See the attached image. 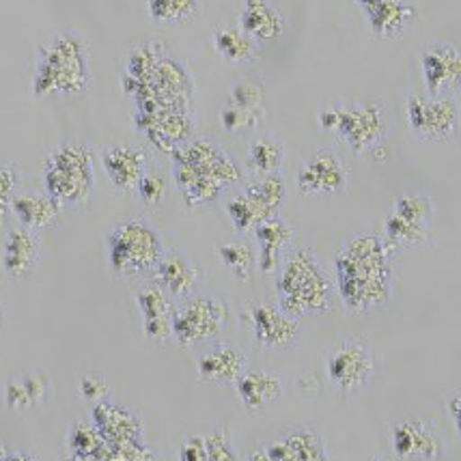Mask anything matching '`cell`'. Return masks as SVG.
Instances as JSON below:
<instances>
[{"instance_id":"obj_1","label":"cell","mask_w":461,"mask_h":461,"mask_svg":"<svg viewBox=\"0 0 461 461\" xmlns=\"http://www.w3.org/2000/svg\"><path fill=\"white\" fill-rule=\"evenodd\" d=\"M394 250L382 235L360 233L339 250L337 294L349 312L362 315L386 306L393 300Z\"/></svg>"},{"instance_id":"obj_2","label":"cell","mask_w":461,"mask_h":461,"mask_svg":"<svg viewBox=\"0 0 461 461\" xmlns=\"http://www.w3.org/2000/svg\"><path fill=\"white\" fill-rule=\"evenodd\" d=\"M173 179L188 207L210 205L241 179V168L216 142L207 139L188 140L171 153Z\"/></svg>"},{"instance_id":"obj_3","label":"cell","mask_w":461,"mask_h":461,"mask_svg":"<svg viewBox=\"0 0 461 461\" xmlns=\"http://www.w3.org/2000/svg\"><path fill=\"white\" fill-rule=\"evenodd\" d=\"M89 46L76 32H59L40 48L32 93L37 97H71L89 89Z\"/></svg>"},{"instance_id":"obj_4","label":"cell","mask_w":461,"mask_h":461,"mask_svg":"<svg viewBox=\"0 0 461 461\" xmlns=\"http://www.w3.org/2000/svg\"><path fill=\"white\" fill-rule=\"evenodd\" d=\"M278 306L291 317L323 315L334 306V285L315 252L295 249L283 259L276 278Z\"/></svg>"},{"instance_id":"obj_5","label":"cell","mask_w":461,"mask_h":461,"mask_svg":"<svg viewBox=\"0 0 461 461\" xmlns=\"http://www.w3.org/2000/svg\"><path fill=\"white\" fill-rule=\"evenodd\" d=\"M43 185L63 210L89 201L95 188L93 151L85 145H60L43 164Z\"/></svg>"},{"instance_id":"obj_6","label":"cell","mask_w":461,"mask_h":461,"mask_svg":"<svg viewBox=\"0 0 461 461\" xmlns=\"http://www.w3.org/2000/svg\"><path fill=\"white\" fill-rule=\"evenodd\" d=\"M164 255L167 252L160 233L142 218H128L114 224L108 235V263L117 276L153 272Z\"/></svg>"},{"instance_id":"obj_7","label":"cell","mask_w":461,"mask_h":461,"mask_svg":"<svg viewBox=\"0 0 461 461\" xmlns=\"http://www.w3.org/2000/svg\"><path fill=\"white\" fill-rule=\"evenodd\" d=\"M320 128L341 136L349 151L362 158L377 149L386 134V119H384L382 106L377 104L356 102L321 111Z\"/></svg>"},{"instance_id":"obj_8","label":"cell","mask_w":461,"mask_h":461,"mask_svg":"<svg viewBox=\"0 0 461 461\" xmlns=\"http://www.w3.org/2000/svg\"><path fill=\"white\" fill-rule=\"evenodd\" d=\"M229 323V304L213 295H196L173 311V339L181 348L210 343Z\"/></svg>"},{"instance_id":"obj_9","label":"cell","mask_w":461,"mask_h":461,"mask_svg":"<svg viewBox=\"0 0 461 461\" xmlns=\"http://www.w3.org/2000/svg\"><path fill=\"white\" fill-rule=\"evenodd\" d=\"M287 196V185L281 175L257 177L240 194L227 203V216L238 233H252L261 222L278 216Z\"/></svg>"},{"instance_id":"obj_10","label":"cell","mask_w":461,"mask_h":461,"mask_svg":"<svg viewBox=\"0 0 461 461\" xmlns=\"http://www.w3.org/2000/svg\"><path fill=\"white\" fill-rule=\"evenodd\" d=\"M408 125L416 139L425 142H447L461 123V108L453 95L414 93L405 104Z\"/></svg>"},{"instance_id":"obj_11","label":"cell","mask_w":461,"mask_h":461,"mask_svg":"<svg viewBox=\"0 0 461 461\" xmlns=\"http://www.w3.org/2000/svg\"><path fill=\"white\" fill-rule=\"evenodd\" d=\"M326 373L339 391L360 393L375 375V358L358 339H348L328 351Z\"/></svg>"},{"instance_id":"obj_12","label":"cell","mask_w":461,"mask_h":461,"mask_svg":"<svg viewBox=\"0 0 461 461\" xmlns=\"http://www.w3.org/2000/svg\"><path fill=\"white\" fill-rule=\"evenodd\" d=\"M249 321L252 339L257 345L266 349H287L298 343L300 321L291 317L281 306L266 304V302H252L244 311Z\"/></svg>"},{"instance_id":"obj_13","label":"cell","mask_w":461,"mask_h":461,"mask_svg":"<svg viewBox=\"0 0 461 461\" xmlns=\"http://www.w3.org/2000/svg\"><path fill=\"white\" fill-rule=\"evenodd\" d=\"M348 167L337 153L321 149L300 164L295 185L302 196H332L348 188Z\"/></svg>"},{"instance_id":"obj_14","label":"cell","mask_w":461,"mask_h":461,"mask_svg":"<svg viewBox=\"0 0 461 461\" xmlns=\"http://www.w3.org/2000/svg\"><path fill=\"white\" fill-rule=\"evenodd\" d=\"M420 69L429 95L461 91V50L453 43H431L420 52Z\"/></svg>"},{"instance_id":"obj_15","label":"cell","mask_w":461,"mask_h":461,"mask_svg":"<svg viewBox=\"0 0 461 461\" xmlns=\"http://www.w3.org/2000/svg\"><path fill=\"white\" fill-rule=\"evenodd\" d=\"M91 416L93 425L102 433L104 442L108 447L145 442V425H142V419L134 410L104 399V402L95 403Z\"/></svg>"},{"instance_id":"obj_16","label":"cell","mask_w":461,"mask_h":461,"mask_svg":"<svg viewBox=\"0 0 461 461\" xmlns=\"http://www.w3.org/2000/svg\"><path fill=\"white\" fill-rule=\"evenodd\" d=\"M393 451L399 459L433 461L440 457L442 444L433 429L420 419H403L391 427Z\"/></svg>"},{"instance_id":"obj_17","label":"cell","mask_w":461,"mask_h":461,"mask_svg":"<svg viewBox=\"0 0 461 461\" xmlns=\"http://www.w3.org/2000/svg\"><path fill=\"white\" fill-rule=\"evenodd\" d=\"M136 128H139L151 145L160 151H177L192 136V121L185 113H136Z\"/></svg>"},{"instance_id":"obj_18","label":"cell","mask_w":461,"mask_h":461,"mask_svg":"<svg viewBox=\"0 0 461 461\" xmlns=\"http://www.w3.org/2000/svg\"><path fill=\"white\" fill-rule=\"evenodd\" d=\"M136 306L142 315V332L156 343H167L173 339V300L158 285L142 287L136 294Z\"/></svg>"},{"instance_id":"obj_19","label":"cell","mask_w":461,"mask_h":461,"mask_svg":"<svg viewBox=\"0 0 461 461\" xmlns=\"http://www.w3.org/2000/svg\"><path fill=\"white\" fill-rule=\"evenodd\" d=\"M41 255V244L35 230L18 227L9 230L7 240L3 244L0 266L11 281H24L37 267Z\"/></svg>"},{"instance_id":"obj_20","label":"cell","mask_w":461,"mask_h":461,"mask_svg":"<svg viewBox=\"0 0 461 461\" xmlns=\"http://www.w3.org/2000/svg\"><path fill=\"white\" fill-rule=\"evenodd\" d=\"M246 354L230 343H216L196 358V373L203 382L235 384L246 373Z\"/></svg>"},{"instance_id":"obj_21","label":"cell","mask_w":461,"mask_h":461,"mask_svg":"<svg viewBox=\"0 0 461 461\" xmlns=\"http://www.w3.org/2000/svg\"><path fill=\"white\" fill-rule=\"evenodd\" d=\"M102 164L114 188L131 192L147 173V153L131 145H113L104 151Z\"/></svg>"},{"instance_id":"obj_22","label":"cell","mask_w":461,"mask_h":461,"mask_svg":"<svg viewBox=\"0 0 461 461\" xmlns=\"http://www.w3.org/2000/svg\"><path fill=\"white\" fill-rule=\"evenodd\" d=\"M377 37H399L416 18L410 0H356Z\"/></svg>"},{"instance_id":"obj_23","label":"cell","mask_w":461,"mask_h":461,"mask_svg":"<svg viewBox=\"0 0 461 461\" xmlns=\"http://www.w3.org/2000/svg\"><path fill=\"white\" fill-rule=\"evenodd\" d=\"M257 249H259V255H257V267H259L261 274H274L281 270L285 250L289 249V244L294 241V227L283 218L274 216L270 221L261 222L255 230Z\"/></svg>"},{"instance_id":"obj_24","label":"cell","mask_w":461,"mask_h":461,"mask_svg":"<svg viewBox=\"0 0 461 461\" xmlns=\"http://www.w3.org/2000/svg\"><path fill=\"white\" fill-rule=\"evenodd\" d=\"M153 281L171 298H190L201 281L199 267L179 252H168L153 267Z\"/></svg>"},{"instance_id":"obj_25","label":"cell","mask_w":461,"mask_h":461,"mask_svg":"<svg viewBox=\"0 0 461 461\" xmlns=\"http://www.w3.org/2000/svg\"><path fill=\"white\" fill-rule=\"evenodd\" d=\"M11 212L15 213L20 224L31 230H46L57 227L63 207L50 194L40 192H18L11 199Z\"/></svg>"},{"instance_id":"obj_26","label":"cell","mask_w":461,"mask_h":461,"mask_svg":"<svg viewBox=\"0 0 461 461\" xmlns=\"http://www.w3.org/2000/svg\"><path fill=\"white\" fill-rule=\"evenodd\" d=\"M285 384L281 375L267 369H252L235 382V391L249 411H261L266 405H270L281 399Z\"/></svg>"},{"instance_id":"obj_27","label":"cell","mask_w":461,"mask_h":461,"mask_svg":"<svg viewBox=\"0 0 461 461\" xmlns=\"http://www.w3.org/2000/svg\"><path fill=\"white\" fill-rule=\"evenodd\" d=\"M240 29L257 43L272 41L283 35L285 18L270 0H244L240 14Z\"/></svg>"},{"instance_id":"obj_28","label":"cell","mask_w":461,"mask_h":461,"mask_svg":"<svg viewBox=\"0 0 461 461\" xmlns=\"http://www.w3.org/2000/svg\"><path fill=\"white\" fill-rule=\"evenodd\" d=\"M274 461H328L323 438L312 429H295L267 447Z\"/></svg>"},{"instance_id":"obj_29","label":"cell","mask_w":461,"mask_h":461,"mask_svg":"<svg viewBox=\"0 0 461 461\" xmlns=\"http://www.w3.org/2000/svg\"><path fill=\"white\" fill-rule=\"evenodd\" d=\"M179 461H238V453L227 431H212L185 438L179 447Z\"/></svg>"},{"instance_id":"obj_30","label":"cell","mask_w":461,"mask_h":461,"mask_svg":"<svg viewBox=\"0 0 461 461\" xmlns=\"http://www.w3.org/2000/svg\"><path fill=\"white\" fill-rule=\"evenodd\" d=\"M213 48L229 63H249L259 54V43L246 35L240 26H222L213 32Z\"/></svg>"},{"instance_id":"obj_31","label":"cell","mask_w":461,"mask_h":461,"mask_svg":"<svg viewBox=\"0 0 461 461\" xmlns=\"http://www.w3.org/2000/svg\"><path fill=\"white\" fill-rule=\"evenodd\" d=\"M429 224L411 222L408 218L397 216L391 212L384 221V240L393 246L394 250L399 249H414L429 241Z\"/></svg>"},{"instance_id":"obj_32","label":"cell","mask_w":461,"mask_h":461,"mask_svg":"<svg viewBox=\"0 0 461 461\" xmlns=\"http://www.w3.org/2000/svg\"><path fill=\"white\" fill-rule=\"evenodd\" d=\"M46 391V380L37 373H31V375L14 377L5 386V402L11 410H31L43 402Z\"/></svg>"},{"instance_id":"obj_33","label":"cell","mask_w":461,"mask_h":461,"mask_svg":"<svg viewBox=\"0 0 461 461\" xmlns=\"http://www.w3.org/2000/svg\"><path fill=\"white\" fill-rule=\"evenodd\" d=\"M285 162V147L274 139H257L250 145L246 168L257 177L278 175Z\"/></svg>"},{"instance_id":"obj_34","label":"cell","mask_w":461,"mask_h":461,"mask_svg":"<svg viewBox=\"0 0 461 461\" xmlns=\"http://www.w3.org/2000/svg\"><path fill=\"white\" fill-rule=\"evenodd\" d=\"M218 259L222 261V266L233 274L235 281L249 283L252 278V272L257 267V257L249 244L244 241H229L216 249Z\"/></svg>"},{"instance_id":"obj_35","label":"cell","mask_w":461,"mask_h":461,"mask_svg":"<svg viewBox=\"0 0 461 461\" xmlns=\"http://www.w3.org/2000/svg\"><path fill=\"white\" fill-rule=\"evenodd\" d=\"M147 14L160 24H181L199 14V0H147Z\"/></svg>"},{"instance_id":"obj_36","label":"cell","mask_w":461,"mask_h":461,"mask_svg":"<svg viewBox=\"0 0 461 461\" xmlns=\"http://www.w3.org/2000/svg\"><path fill=\"white\" fill-rule=\"evenodd\" d=\"M160 43H140L134 50L130 52L128 59V80L131 82H145L151 76V71L156 69L158 60H160Z\"/></svg>"},{"instance_id":"obj_37","label":"cell","mask_w":461,"mask_h":461,"mask_svg":"<svg viewBox=\"0 0 461 461\" xmlns=\"http://www.w3.org/2000/svg\"><path fill=\"white\" fill-rule=\"evenodd\" d=\"M68 447L69 453H80V455H102L106 448L102 433L97 431L95 425L78 420L74 422V427L69 429L68 436Z\"/></svg>"},{"instance_id":"obj_38","label":"cell","mask_w":461,"mask_h":461,"mask_svg":"<svg viewBox=\"0 0 461 461\" xmlns=\"http://www.w3.org/2000/svg\"><path fill=\"white\" fill-rule=\"evenodd\" d=\"M263 117H266V111H263V108H244L230 102L224 104V108L221 111L222 128L230 131V134L255 130L263 121Z\"/></svg>"},{"instance_id":"obj_39","label":"cell","mask_w":461,"mask_h":461,"mask_svg":"<svg viewBox=\"0 0 461 461\" xmlns=\"http://www.w3.org/2000/svg\"><path fill=\"white\" fill-rule=\"evenodd\" d=\"M397 216L408 218L411 222L431 224L433 213H436V205L429 196L425 194H402L393 203V210Z\"/></svg>"},{"instance_id":"obj_40","label":"cell","mask_w":461,"mask_h":461,"mask_svg":"<svg viewBox=\"0 0 461 461\" xmlns=\"http://www.w3.org/2000/svg\"><path fill=\"white\" fill-rule=\"evenodd\" d=\"M104 461H158V455L145 442L134 444H117V447L104 448Z\"/></svg>"},{"instance_id":"obj_41","label":"cell","mask_w":461,"mask_h":461,"mask_svg":"<svg viewBox=\"0 0 461 461\" xmlns=\"http://www.w3.org/2000/svg\"><path fill=\"white\" fill-rule=\"evenodd\" d=\"M136 192H139L140 201L145 203V205L158 207L162 205L164 199H167L168 184L160 173H145L139 181V185H136Z\"/></svg>"},{"instance_id":"obj_42","label":"cell","mask_w":461,"mask_h":461,"mask_svg":"<svg viewBox=\"0 0 461 461\" xmlns=\"http://www.w3.org/2000/svg\"><path fill=\"white\" fill-rule=\"evenodd\" d=\"M230 104H238L244 108H263V89L257 82H240L233 86L229 97Z\"/></svg>"},{"instance_id":"obj_43","label":"cell","mask_w":461,"mask_h":461,"mask_svg":"<svg viewBox=\"0 0 461 461\" xmlns=\"http://www.w3.org/2000/svg\"><path fill=\"white\" fill-rule=\"evenodd\" d=\"M15 185H18V171L7 164H0V224L11 207V199L15 196Z\"/></svg>"},{"instance_id":"obj_44","label":"cell","mask_w":461,"mask_h":461,"mask_svg":"<svg viewBox=\"0 0 461 461\" xmlns=\"http://www.w3.org/2000/svg\"><path fill=\"white\" fill-rule=\"evenodd\" d=\"M78 391H80V397L86 399V402L100 403L106 399L108 384L102 375H97V373H85L78 382Z\"/></svg>"},{"instance_id":"obj_45","label":"cell","mask_w":461,"mask_h":461,"mask_svg":"<svg viewBox=\"0 0 461 461\" xmlns=\"http://www.w3.org/2000/svg\"><path fill=\"white\" fill-rule=\"evenodd\" d=\"M0 461H40L35 455L24 451H14L7 444H0Z\"/></svg>"},{"instance_id":"obj_46","label":"cell","mask_w":461,"mask_h":461,"mask_svg":"<svg viewBox=\"0 0 461 461\" xmlns=\"http://www.w3.org/2000/svg\"><path fill=\"white\" fill-rule=\"evenodd\" d=\"M448 414H451L455 427H457V431L461 433V391L455 393L453 397L448 399Z\"/></svg>"},{"instance_id":"obj_47","label":"cell","mask_w":461,"mask_h":461,"mask_svg":"<svg viewBox=\"0 0 461 461\" xmlns=\"http://www.w3.org/2000/svg\"><path fill=\"white\" fill-rule=\"evenodd\" d=\"M65 461H104L102 455H80V453H69Z\"/></svg>"},{"instance_id":"obj_48","label":"cell","mask_w":461,"mask_h":461,"mask_svg":"<svg viewBox=\"0 0 461 461\" xmlns=\"http://www.w3.org/2000/svg\"><path fill=\"white\" fill-rule=\"evenodd\" d=\"M246 461H274L270 457V453H267V448H257V451H252L249 455V459Z\"/></svg>"},{"instance_id":"obj_49","label":"cell","mask_w":461,"mask_h":461,"mask_svg":"<svg viewBox=\"0 0 461 461\" xmlns=\"http://www.w3.org/2000/svg\"><path fill=\"white\" fill-rule=\"evenodd\" d=\"M377 461H397V459H391V457H382V459H377Z\"/></svg>"},{"instance_id":"obj_50","label":"cell","mask_w":461,"mask_h":461,"mask_svg":"<svg viewBox=\"0 0 461 461\" xmlns=\"http://www.w3.org/2000/svg\"><path fill=\"white\" fill-rule=\"evenodd\" d=\"M0 315H3V311H0Z\"/></svg>"}]
</instances>
